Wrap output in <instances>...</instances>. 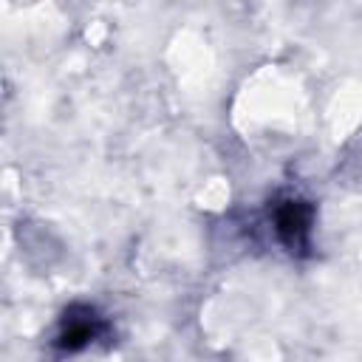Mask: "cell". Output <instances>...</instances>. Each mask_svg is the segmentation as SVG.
<instances>
[{
    "mask_svg": "<svg viewBox=\"0 0 362 362\" xmlns=\"http://www.w3.org/2000/svg\"><path fill=\"white\" fill-rule=\"evenodd\" d=\"M99 331V317L90 308H71L62 320V331L57 337L59 348L68 351H79L82 345H88Z\"/></svg>",
    "mask_w": 362,
    "mask_h": 362,
    "instance_id": "cell-2",
    "label": "cell"
},
{
    "mask_svg": "<svg viewBox=\"0 0 362 362\" xmlns=\"http://www.w3.org/2000/svg\"><path fill=\"white\" fill-rule=\"evenodd\" d=\"M311 218H314V209L300 201V198H288V201H280L274 206V229L280 235V240L294 252L305 249L308 246V232H311Z\"/></svg>",
    "mask_w": 362,
    "mask_h": 362,
    "instance_id": "cell-1",
    "label": "cell"
}]
</instances>
